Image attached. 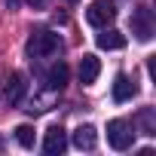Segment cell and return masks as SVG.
<instances>
[{
	"instance_id": "6da1fadb",
	"label": "cell",
	"mask_w": 156,
	"mask_h": 156,
	"mask_svg": "<svg viewBox=\"0 0 156 156\" xmlns=\"http://www.w3.org/2000/svg\"><path fill=\"white\" fill-rule=\"evenodd\" d=\"M61 49V37L52 31H34L28 40V55L31 58H49Z\"/></svg>"
},
{
	"instance_id": "7a4b0ae2",
	"label": "cell",
	"mask_w": 156,
	"mask_h": 156,
	"mask_svg": "<svg viewBox=\"0 0 156 156\" xmlns=\"http://www.w3.org/2000/svg\"><path fill=\"white\" fill-rule=\"evenodd\" d=\"M107 144L113 150H129L135 144V129L126 119H110L107 122Z\"/></svg>"
},
{
	"instance_id": "3957f363",
	"label": "cell",
	"mask_w": 156,
	"mask_h": 156,
	"mask_svg": "<svg viewBox=\"0 0 156 156\" xmlns=\"http://www.w3.org/2000/svg\"><path fill=\"white\" fill-rule=\"evenodd\" d=\"M116 19V3L113 0H92L89 9H86V22L95 28H107Z\"/></svg>"
},
{
	"instance_id": "277c9868",
	"label": "cell",
	"mask_w": 156,
	"mask_h": 156,
	"mask_svg": "<svg viewBox=\"0 0 156 156\" xmlns=\"http://www.w3.org/2000/svg\"><path fill=\"white\" fill-rule=\"evenodd\" d=\"M25 92H28V80H25V73H9L6 80H3V86H0V98H3L9 107H16L22 98H25Z\"/></svg>"
},
{
	"instance_id": "5b68a950",
	"label": "cell",
	"mask_w": 156,
	"mask_h": 156,
	"mask_svg": "<svg viewBox=\"0 0 156 156\" xmlns=\"http://www.w3.org/2000/svg\"><path fill=\"white\" fill-rule=\"evenodd\" d=\"M67 150V132L61 126H49L46 129V138H43V153L49 156H61Z\"/></svg>"
},
{
	"instance_id": "8992f818",
	"label": "cell",
	"mask_w": 156,
	"mask_h": 156,
	"mask_svg": "<svg viewBox=\"0 0 156 156\" xmlns=\"http://www.w3.org/2000/svg\"><path fill=\"white\" fill-rule=\"evenodd\" d=\"M132 34L138 37V40H150L153 37V19H150V9L147 6H138L135 12H132Z\"/></svg>"
},
{
	"instance_id": "52a82bcc",
	"label": "cell",
	"mask_w": 156,
	"mask_h": 156,
	"mask_svg": "<svg viewBox=\"0 0 156 156\" xmlns=\"http://www.w3.org/2000/svg\"><path fill=\"white\" fill-rule=\"evenodd\" d=\"M138 95V83L132 80L129 73H116V80H113V101H132Z\"/></svg>"
},
{
	"instance_id": "ba28073f",
	"label": "cell",
	"mask_w": 156,
	"mask_h": 156,
	"mask_svg": "<svg viewBox=\"0 0 156 156\" xmlns=\"http://www.w3.org/2000/svg\"><path fill=\"white\" fill-rule=\"evenodd\" d=\"M98 73H101V61L86 52V55L80 58V83H83V86H92V83L98 80Z\"/></svg>"
},
{
	"instance_id": "9c48e42d",
	"label": "cell",
	"mask_w": 156,
	"mask_h": 156,
	"mask_svg": "<svg viewBox=\"0 0 156 156\" xmlns=\"http://www.w3.org/2000/svg\"><path fill=\"white\" fill-rule=\"evenodd\" d=\"M67 76H70V67H67L64 61H58V64H52L49 73H46V86L55 89V92H61V89L67 86Z\"/></svg>"
},
{
	"instance_id": "30bf717a",
	"label": "cell",
	"mask_w": 156,
	"mask_h": 156,
	"mask_svg": "<svg viewBox=\"0 0 156 156\" xmlns=\"http://www.w3.org/2000/svg\"><path fill=\"white\" fill-rule=\"evenodd\" d=\"M95 144H98V132H95V126H80L73 132V147L76 150H95Z\"/></svg>"
},
{
	"instance_id": "8fae6325",
	"label": "cell",
	"mask_w": 156,
	"mask_h": 156,
	"mask_svg": "<svg viewBox=\"0 0 156 156\" xmlns=\"http://www.w3.org/2000/svg\"><path fill=\"white\" fill-rule=\"evenodd\" d=\"M95 43H98L101 49H122V46H126V34H122V31H113V28H104V31L95 37Z\"/></svg>"
},
{
	"instance_id": "7c38bea8",
	"label": "cell",
	"mask_w": 156,
	"mask_h": 156,
	"mask_svg": "<svg viewBox=\"0 0 156 156\" xmlns=\"http://www.w3.org/2000/svg\"><path fill=\"white\" fill-rule=\"evenodd\" d=\"M16 141H19L25 150H31V147H34V126H28V122L16 126Z\"/></svg>"
},
{
	"instance_id": "4fadbf2b",
	"label": "cell",
	"mask_w": 156,
	"mask_h": 156,
	"mask_svg": "<svg viewBox=\"0 0 156 156\" xmlns=\"http://www.w3.org/2000/svg\"><path fill=\"white\" fill-rule=\"evenodd\" d=\"M138 126H141V132H144V135H156V122H153V107H144V110L138 113Z\"/></svg>"
},
{
	"instance_id": "5bb4252c",
	"label": "cell",
	"mask_w": 156,
	"mask_h": 156,
	"mask_svg": "<svg viewBox=\"0 0 156 156\" xmlns=\"http://www.w3.org/2000/svg\"><path fill=\"white\" fill-rule=\"evenodd\" d=\"M19 3H22V0H6V6H9V9H19Z\"/></svg>"
},
{
	"instance_id": "9a60e30c",
	"label": "cell",
	"mask_w": 156,
	"mask_h": 156,
	"mask_svg": "<svg viewBox=\"0 0 156 156\" xmlns=\"http://www.w3.org/2000/svg\"><path fill=\"white\" fill-rule=\"evenodd\" d=\"M28 3H31V6H43V3H46V0H28Z\"/></svg>"
},
{
	"instance_id": "2e32d148",
	"label": "cell",
	"mask_w": 156,
	"mask_h": 156,
	"mask_svg": "<svg viewBox=\"0 0 156 156\" xmlns=\"http://www.w3.org/2000/svg\"><path fill=\"white\" fill-rule=\"evenodd\" d=\"M64 3H76V0H64Z\"/></svg>"
}]
</instances>
